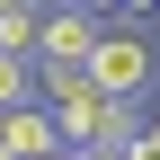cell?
<instances>
[{
  "mask_svg": "<svg viewBox=\"0 0 160 160\" xmlns=\"http://www.w3.org/2000/svg\"><path fill=\"white\" fill-rule=\"evenodd\" d=\"M80 80H89L98 98H142V89H151V45H142V27H98Z\"/></svg>",
  "mask_w": 160,
  "mask_h": 160,
  "instance_id": "6da1fadb",
  "label": "cell"
},
{
  "mask_svg": "<svg viewBox=\"0 0 160 160\" xmlns=\"http://www.w3.org/2000/svg\"><path fill=\"white\" fill-rule=\"evenodd\" d=\"M98 27H107V18H89V9H71V0H62V9L36 18V53H27V62H36V71H80V62H89V45H98Z\"/></svg>",
  "mask_w": 160,
  "mask_h": 160,
  "instance_id": "7a4b0ae2",
  "label": "cell"
},
{
  "mask_svg": "<svg viewBox=\"0 0 160 160\" xmlns=\"http://www.w3.org/2000/svg\"><path fill=\"white\" fill-rule=\"evenodd\" d=\"M45 151H62V133H53V116H45V107L0 116V160H45Z\"/></svg>",
  "mask_w": 160,
  "mask_h": 160,
  "instance_id": "3957f363",
  "label": "cell"
},
{
  "mask_svg": "<svg viewBox=\"0 0 160 160\" xmlns=\"http://www.w3.org/2000/svg\"><path fill=\"white\" fill-rule=\"evenodd\" d=\"M36 107V62H18V53H0V116Z\"/></svg>",
  "mask_w": 160,
  "mask_h": 160,
  "instance_id": "277c9868",
  "label": "cell"
},
{
  "mask_svg": "<svg viewBox=\"0 0 160 160\" xmlns=\"http://www.w3.org/2000/svg\"><path fill=\"white\" fill-rule=\"evenodd\" d=\"M151 9H160V0H125V18H151Z\"/></svg>",
  "mask_w": 160,
  "mask_h": 160,
  "instance_id": "5b68a950",
  "label": "cell"
},
{
  "mask_svg": "<svg viewBox=\"0 0 160 160\" xmlns=\"http://www.w3.org/2000/svg\"><path fill=\"white\" fill-rule=\"evenodd\" d=\"M71 160H125V151H71Z\"/></svg>",
  "mask_w": 160,
  "mask_h": 160,
  "instance_id": "8992f818",
  "label": "cell"
},
{
  "mask_svg": "<svg viewBox=\"0 0 160 160\" xmlns=\"http://www.w3.org/2000/svg\"><path fill=\"white\" fill-rule=\"evenodd\" d=\"M142 133H151V142H160V116H151V125H142Z\"/></svg>",
  "mask_w": 160,
  "mask_h": 160,
  "instance_id": "52a82bcc",
  "label": "cell"
},
{
  "mask_svg": "<svg viewBox=\"0 0 160 160\" xmlns=\"http://www.w3.org/2000/svg\"><path fill=\"white\" fill-rule=\"evenodd\" d=\"M45 160H71V151H45Z\"/></svg>",
  "mask_w": 160,
  "mask_h": 160,
  "instance_id": "ba28073f",
  "label": "cell"
},
{
  "mask_svg": "<svg viewBox=\"0 0 160 160\" xmlns=\"http://www.w3.org/2000/svg\"><path fill=\"white\" fill-rule=\"evenodd\" d=\"M151 80H160V53H151Z\"/></svg>",
  "mask_w": 160,
  "mask_h": 160,
  "instance_id": "9c48e42d",
  "label": "cell"
}]
</instances>
